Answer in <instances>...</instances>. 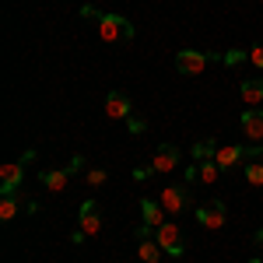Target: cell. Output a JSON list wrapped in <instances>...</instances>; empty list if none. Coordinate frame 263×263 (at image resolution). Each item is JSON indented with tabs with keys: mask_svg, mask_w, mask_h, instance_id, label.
<instances>
[{
	"mask_svg": "<svg viewBox=\"0 0 263 263\" xmlns=\"http://www.w3.org/2000/svg\"><path fill=\"white\" fill-rule=\"evenodd\" d=\"M95 21H99V39L105 42H134L137 35V28H134V21H126L123 14H105V11H91Z\"/></svg>",
	"mask_w": 263,
	"mask_h": 263,
	"instance_id": "1",
	"label": "cell"
},
{
	"mask_svg": "<svg viewBox=\"0 0 263 263\" xmlns=\"http://www.w3.org/2000/svg\"><path fill=\"white\" fill-rule=\"evenodd\" d=\"M224 57L221 53H203V49H179L176 53V70L179 74H186V78H197V74H203L211 63H221Z\"/></svg>",
	"mask_w": 263,
	"mask_h": 263,
	"instance_id": "2",
	"label": "cell"
},
{
	"mask_svg": "<svg viewBox=\"0 0 263 263\" xmlns=\"http://www.w3.org/2000/svg\"><path fill=\"white\" fill-rule=\"evenodd\" d=\"M99 232H102V207L95 200H84L81 214H78V228L70 232V242L81 246L84 239H91V235H99Z\"/></svg>",
	"mask_w": 263,
	"mask_h": 263,
	"instance_id": "3",
	"label": "cell"
},
{
	"mask_svg": "<svg viewBox=\"0 0 263 263\" xmlns=\"http://www.w3.org/2000/svg\"><path fill=\"white\" fill-rule=\"evenodd\" d=\"M165 214H172V218H179L190 211V182H176V186H165L162 190V200Z\"/></svg>",
	"mask_w": 263,
	"mask_h": 263,
	"instance_id": "4",
	"label": "cell"
},
{
	"mask_svg": "<svg viewBox=\"0 0 263 263\" xmlns=\"http://www.w3.org/2000/svg\"><path fill=\"white\" fill-rule=\"evenodd\" d=\"M35 151H28L21 162H4L0 165V193H18L21 179H25V162H32Z\"/></svg>",
	"mask_w": 263,
	"mask_h": 263,
	"instance_id": "5",
	"label": "cell"
},
{
	"mask_svg": "<svg viewBox=\"0 0 263 263\" xmlns=\"http://www.w3.org/2000/svg\"><path fill=\"white\" fill-rule=\"evenodd\" d=\"M155 242L162 246L168 256H182L186 253V242H182V232L176 221H165L162 228H155Z\"/></svg>",
	"mask_w": 263,
	"mask_h": 263,
	"instance_id": "6",
	"label": "cell"
},
{
	"mask_svg": "<svg viewBox=\"0 0 263 263\" xmlns=\"http://www.w3.org/2000/svg\"><path fill=\"white\" fill-rule=\"evenodd\" d=\"M197 221H200L207 232L224 228V203L221 200H211V203H203V207H197Z\"/></svg>",
	"mask_w": 263,
	"mask_h": 263,
	"instance_id": "7",
	"label": "cell"
},
{
	"mask_svg": "<svg viewBox=\"0 0 263 263\" xmlns=\"http://www.w3.org/2000/svg\"><path fill=\"white\" fill-rule=\"evenodd\" d=\"M134 116V102L123 91H109L105 95V120H130Z\"/></svg>",
	"mask_w": 263,
	"mask_h": 263,
	"instance_id": "8",
	"label": "cell"
},
{
	"mask_svg": "<svg viewBox=\"0 0 263 263\" xmlns=\"http://www.w3.org/2000/svg\"><path fill=\"white\" fill-rule=\"evenodd\" d=\"M176 165H179V147L176 144H162L158 151H155V158H151V172H176Z\"/></svg>",
	"mask_w": 263,
	"mask_h": 263,
	"instance_id": "9",
	"label": "cell"
},
{
	"mask_svg": "<svg viewBox=\"0 0 263 263\" xmlns=\"http://www.w3.org/2000/svg\"><path fill=\"white\" fill-rule=\"evenodd\" d=\"M70 176H78L70 165H67V168H46V172L39 176V182L49 190V193H63V190H67V182H70Z\"/></svg>",
	"mask_w": 263,
	"mask_h": 263,
	"instance_id": "10",
	"label": "cell"
},
{
	"mask_svg": "<svg viewBox=\"0 0 263 263\" xmlns=\"http://www.w3.org/2000/svg\"><path fill=\"white\" fill-rule=\"evenodd\" d=\"M242 134L249 144H263V109H246L242 112Z\"/></svg>",
	"mask_w": 263,
	"mask_h": 263,
	"instance_id": "11",
	"label": "cell"
},
{
	"mask_svg": "<svg viewBox=\"0 0 263 263\" xmlns=\"http://www.w3.org/2000/svg\"><path fill=\"white\" fill-rule=\"evenodd\" d=\"M162 214H165V207L158 200H151V197H144V200H141V218H144L141 224H147V228H162V224H165Z\"/></svg>",
	"mask_w": 263,
	"mask_h": 263,
	"instance_id": "12",
	"label": "cell"
},
{
	"mask_svg": "<svg viewBox=\"0 0 263 263\" xmlns=\"http://www.w3.org/2000/svg\"><path fill=\"white\" fill-rule=\"evenodd\" d=\"M162 246L155 242V239H137V260L141 263H162Z\"/></svg>",
	"mask_w": 263,
	"mask_h": 263,
	"instance_id": "13",
	"label": "cell"
},
{
	"mask_svg": "<svg viewBox=\"0 0 263 263\" xmlns=\"http://www.w3.org/2000/svg\"><path fill=\"white\" fill-rule=\"evenodd\" d=\"M239 95H242L246 105H260L263 102V78H249V81H242Z\"/></svg>",
	"mask_w": 263,
	"mask_h": 263,
	"instance_id": "14",
	"label": "cell"
},
{
	"mask_svg": "<svg viewBox=\"0 0 263 263\" xmlns=\"http://www.w3.org/2000/svg\"><path fill=\"white\" fill-rule=\"evenodd\" d=\"M218 172H221V165L214 162V158L197 162V182H203V186H214V182H218Z\"/></svg>",
	"mask_w": 263,
	"mask_h": 263,
	"instance_id": "15",
	"label": "cell"
},
{
	"mask_svg": "<svg viewBox=\"0 0 263 263\" xmlns=\"http://www.w3.org/2000/svg\"><path fill=\"white\" fill-rule=\"evenodd\" d=\"M21 211L18 193H0V221H14Z\"/></svg>",
	"mask_w": 263,
	"mask_h": 263,
	"instance_id": "16",
	"label": "cell"
},
{
	"mask_svg": "<svg viewBox=\"0 0 263 263\" xmlns=\"http://www.w3.org/2000/svg\"><path fill=\"white\" fill-rule=\"evenodd\" d=\"M246 182L256 186V190L263 186V162H249V165H246Z\"/></svg>",
	"mask_w": 263,
	"mask_h": 263,
	"instance_id": "17",
	"label": "cell"
},
{
	"mask_svg": "<svg viewBox=\"0 0 263 263\" xmlns=\"http://www.w3.org/2000/svg\"><path fill=\"white\" fill-rule=\"evenodd\" d=\"M214 151H218V144H211V141H200L197 147H193L197 162H203V158H214Z\"/></svg>",
	"mask_w": 263,
	"mask_h": 263,
	"instance_id": "18",
	"label": "cell"
},
{
	"mask_svg": "<svg viewBox=\"0 0 263 263\" xmlns=\"http://www.w3.org/2000/svg\"><path fill=\"white\" fill-rule=\"evenodd\" d=\"M105 179H109V176H105V168H88V186H102Z\"/></svg>",
	"mask_w": 263,
	"mask_h": 263,
	"instance_id": "19",
	"label": "cell"
},
{
	"mask_svg": "<svg viewBox=\"0 0 263 263\" xmlns=\"http://www.w3.org/2000/svg\"><path fill=\"white\" fill-rule=\"evenodd\" d=\"M249 63H253L256 70H263V46H253V49H249Z\"/></svg>",
	"mask_w": 263,
	"mask_h": 263,
	"instance_id": "20",
	"label": "cell"
},
{
	"mask_svg": "<svg viewBox=\"0 0 263 263\" xmlns=\"http://www.w3.org/2000/svg\"><path fill=\"white\" fill-rule=\"evenodd\" d=\"M249 53H242V49H235V53H224V60L221 63H228V67H235V63H242Z\"/></svg>",
	"mask_w": 263,
	"mask_h": 263,
	"instance_id": "21",
	"label": "cell"
},
{
	"mask_svg": "<svg viewBox=\"0 0 263 263\" xmlns=\"http://www.w3.org/2000/svg\"><path fill=\"white\" fill-rule=\"evenodd\" d=\"M144 126H147V123L137 120V116H130V120H126V130H130V134H144Z\"/></svg>",
	"mask_w": 263,
	"mask_h": 263,
	"instance_id": "22",
	"label": "cell"
},
{
	"mask_svg": "<svg viewBox=\"0 0 263 263\" xmlns=\"http://www.w3.org/2000/svg\"><path fill=\"white\" fill-rule=\"evenodd\" d=\"M147 176H151V165H144V168H134V179H137V182H144Z\"/></svg>",
	"mask_w": 263,
	"mask_h": 263,
	"instance_id": "23",
	"label": "cell"
},
{
	"mask_svg": "<svg viewBox=\"0 0 263 263\" xmlns=\"http://www.w3.org/2000/svg\"><path fill=\"white\" fill-rule=\"evenodd\" d=\"M256 246H260V253H263V228L256 232Z\"/></svg>",
	"mask_w": 263,
	"mask_h": 263,
	"instance_id": "24",
	"label": "cell"
},
{
	"mask_svg": "<svg viewBox=\"0 0 263 263\" xmlns=\"http://www.w3.org/2000/svg\"><path fill=\"white\" fill-rule=\"evenodd\" d=\"M137 263H141V260H137Z\"/></svg>",
	"mask_w": 263,
	"mask_h": 263,
	"instance_id": "25",
	"label": "cell"
}]
</instances>
